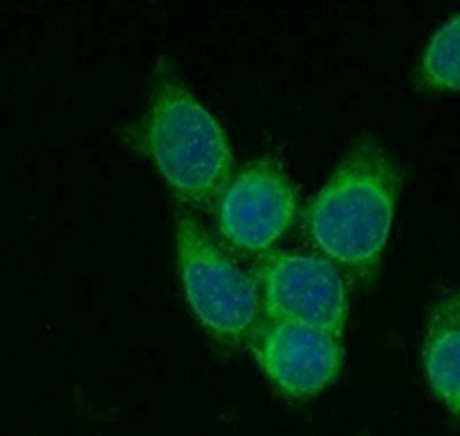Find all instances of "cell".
Returning <instances> with one entry per match:
<instances>
[{"instance_id": "obj_1", "label": "cell", "mask_w": 460, "mask_h": 436, "mask_svg": "<svg viewBox=\"0 0 460 436\" xmlns=\"http://www.w3.org/2000/svg\"><path fill=\"white\" fill-rule=\"evenodd\" d=\"M402 170L376 135H359L306 209V234L324 260L368 281L392 232Z\"/></svg>"}, {"instance_id": "obj_2", "label": "cell", "mask_w": 460, "mask_h": 436, "mask_svg": "<svg viewBox=\"0 0 460 436\" xmlns=\"http://www.w3.org/2000/svg\"><path fill=\"white\" fill-rule=\"evenodd\" d=\"M137 143L162 172L172 196L189 209L209 212L235 172L221 125L166 57L155 69Z\"/></svg>"}, {"instance_id": "obj_3", "label": "cell", "mask_w": 460, "mask_h": 436, "mask_svg": "<svg viewBox=\"0 0 460 436\" xmlns=\"http://www.w3.org/2000/svg\"><path fill=\"white\" fill-rule=\"evenodd\" d=\"M175 249L184 296L209 338L226 349L246 347L262 319L256 283L196 218H178Z\"/></svg>"}, {"instance_id": "obj_4", "label": "cell", "mask_w": 460, "mask_h": 436, "mask_svg": "<svg viewBox=\"0 0 460 436\" xmlns=\"http://www.w3.org/2000/svg\"><path fill=\"white\" fill-rule=\"evenodd\" d=\"M258 285L262 319L306 324L343 338L348 285L330 260L318 255L267 253Z\"/></svg>"}, {"instance_id": "obj_5", "label": "cell", "mask_w": 460, "mask_h": 436, "mask_svg": "<svg viewBox=\"0 0 460 436\" xmlns=\"http://www.w3.org/2000/svg\"><path fill=\"white\" fill-rule=\"evenodd\" d=\"M217 228L235 250L265 255L297 216V196L288 172L262 156L233 172L217 200Z\"/></svg>"}, {"instance_id": "obj_6", "label": "cell", "mask_w": 460, "mask_h": 436, "mask_svg": "<svg viewBox=\"0 0 460 436\" xmlns=\"http://www.w3.org/2000/svg\"><path fill=\"white\" fill-rule=\"evenodd\" d=\"M249 344L270 384L290 402L323 393L343 365V338L306 324L261 319Z\"/></svg>"}, {"instance_id": "obj_7", "label": "cell", "mask_w": 460, "mask_h": 436, "mask_svg": "<svg viewBox=\"0 0 460 436\" xmlns=\"http://www.w3.org/2000/svg\"><path fill=\"white\" fill-rule=\"evenodd\" d=\"M460 312L458 292L451 290L435 303L430 312L424 340L426 381L438 402L449 411L451 418L458 415V377H460Z\"/></svg>"}, {"instance_id": "obj_8", "label": "cell", "mask_w": 460, "mask_h": 436, "mask_svg": "<svg viewBox=\"0 0 460 436\" xmlns=\"http://www.w3.org/2000/svg\"><path fill=\"white\" fill-rule=\"evenodd\" d=\"M419 88L429 92L458 90V16H451L426 47L417 74Z\"/></svg>"}]
</instances>
